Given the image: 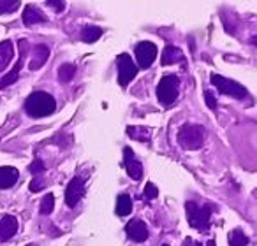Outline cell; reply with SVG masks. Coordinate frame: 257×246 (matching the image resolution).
Wrapping results in <instances>:
<instances>
[{
  "label": "cell",
  "mask_w": 257,
  "mask_h": 246,
  "mask_svg": "<svg viewBox=\"0 0 257 246\" xmlns=\"http://www.w3.org/2000/svg\"><path fill=\"white\" fill-rule=\"evenodd\" d=\"M55 109H57V102L46 92H34L25 100V111L32 118L50 116V114L55 113Z\"/></svg>",
  "instance_id": "6da1fadb"
},
{
  "label": "cell",
  "mask_w": 257,
  "mask_h": 246,
  "mask_svg": "<svg viewBox=\"0 0 257 246\" xmlns=\"http://www.w3.org/2000/svg\"><path fill=\"white\" fill-rule=\"evenodd\" d=\"M185 209L190 227L197 228L201 232H206L210 228V218L211 213H213V206L211 204H199L194 202V200H189L185 204Z\"/></svg>",
  "instance_id": "7a4b0ae2"
},
{
  "label": "cell",
  "mask_w": 257,
  "mask_h": 246,
  "mask_svg": "<svg viewBox=\"0 0 257 246\" xmlns=\"http://www.w3.org/2000/svg\"><path fill=\"white\" fill-rule=\"evenodd\" d=\"M178 143L185 150H199L204 143V129L201 125H192L187 123L180 129Z\"/></svg>",
  "instance_id": "3957f363"
},
{
  "label": "cell",
  "mask_w": 257,
  "mask_h": 246,
  "mask_svg": "<svg viewBox=\"0 0 257 246\" xmlns=\"http://www.w3.org/2000/svg\"><path fill=\"white\" fill-rule=\"evenodd\" d=\"M178 88H180V79L176 76L169 74L159 81L157 85V99L164 106H171L178 97Z\"/></svg>",
  "instance_id": "277c9868"
},
{
  "label": "cell",
  "mask_w": 257,
  "mask_h": 246,
  "mask_svg": "<svg viewBox=\"0 0 257 246\" xmlns=\"http://www.w3.org/2000/svg\"><path fill=\"white\" fill-rule=\"evenodd\" d=\"M211 85L218 90L220 93L224 95H229V97H234V99H245L248 95L245 86H241L239 83L232 81L229 78H224V76H218V74H211Z\"/></svg>",
  "instance_id": "5b68a950"
},
{
  "label": "cell",
  "mask_w": 257,
  "mask_h": 246,
  "mask_svg": "<svg viewBox=\"0 0 257 246\" xmlns=\"http://www.w3.org/2000/svg\"><path fill=\"white\" fill-rule=\"evenodd\" d=\"M116 67H118V83L120 86H127L138 74V65L133 62V58L127 53H121L116 57Z\"/></svg>",
  "instance_id": "8992f818"
},
{
  "label": "cell",
  "mask_w": 257,
  "mask_h": 246,
  "mask_svg": "<svg viewBox=\"0 0 257 246\" xmlns=\"http://www.w3.org/2000/svg\"><path fill=\"white\" fill-rule=\"evenodd\" d=\"M155 57H157V46L150 41H143V43L136 44V58L141 69H148L154 64Z\"/></svg>",
  "instance_id": "52a82bcc"
},
{
  "label": "cell",
  "mask_w": 257,
  "mask_h": 246,
  "mask_svg": "<svg viewBox=\"0 0 257 246\" xmlns=\"http://www.w3.org/2000/svg\"><path fill=\"white\" fill-rule=\"evenodd\" d=\"M85 195V183L81 178H72L65 188V202L69 207H74Z\"/></svg>",
  "instance_id": "ba28073f"
},
{
  "label": "cell",
  "mask_w": 257,
  "mask_h": 246,
  "mask_svg": "<svg viewBox=\"0 0 257 246\" xmlns=\"http://www.w3.org/2000/svg\"><path fill=\"white\" fill-rule=\"evenodd\" d=\"M123 160H125V169H127V174L134 179V181H140L143 178V165L136 158L134 151L131 148H123Z\"/></svg>",
  "instance_id": "9c48e42d"
},
{
  "label": "cell",
  "mask_w": 257,
  "mask_h": 246,
  "mask_svg": "<svg viewBox=\"0 0 257 246\" xmlns=\"http://www.w3.org/2000/svg\"><path fill=\"white\" fill-rule=\"evenodd\" d=\"M125 232H127L128 239H133V241H136V242L147 241L148 235H150L147 223H145L143 220H138V218H134V220L128 221L127 227H125Z\"/></svg>",
  "instance_id": "30bf717a"
},
{
  "label": "cell",
  "mask_w": 257,
  "mask_h": 246,
  "mask_svg": "<svg viewBox=\"0 0 257 246\" xmlns=\"http://www.w3.org/2000/svg\"><path fill=\"white\" fill-rule=\"evenodd\" d=\"M18 232V220L11 214L0 218V241H9Z\"/></svg>",
  "instance_id": "8fae6325"
},
{
  "label": "cell",
  "mask_w": 257,
  "mask_h": 246,
  "mask_svg": "<svg viewBox=\"0 0 257 246\" xmlns=\"http://www.w3.org/2000/svg\"><path fill=\"white\" fill-rule=\"evenodd\" d=\"M25 46H27V43L25 41H22L20 43V60L16 62V65L13 67V71L11 72H8V74L4 76V78L0 79V88H6V86H11L13 83L18 79V76H20V69H22V64H23V57H25Z\"/></svg>",
  "instance_id": "7c38bea8"
},
{
  "label": "cell",
  "mask_w": 257,
  "mask_h": 246,
  "mask_svg": "<svg viewBox=\"0 0 257 246\" xmlns=\"http://www.w3.org/2000/svg\"><path fill=\"white\" fill-rule=\"evenodd\" d=\"M48 57H50V50H48V46H44V44H37L36 48H34L32 51V58H30V71H37V69H41L44 64H46Z\"/></svg>",
  "instance_id": "4fadbf2b"
},
{
  "label": "cell",
  "mask_w": 257,
  "mask_h": 246,
  "mask_svg": "<svg viewBox=\"0 0 257 246\" xmlns=\"http://www.w3.org/2000/svg\"><path fill=\"white\" fill-rule=\"evenodd\" d=\"M48 18L39 8L36 6H27L25 11H23V23L27 27H32V25H37V23H46Z\"/></svg>",
  "instance_id": "5bb4252c"
},
{
  "label": "cell",
  "mask_w": 257,
  "mask_h": 246,
  "mask_svg": "<svg viewBox=\"0 0 257 246\" xmlns=\"http://www.w3.org/2000/svg\"><path fill=\"white\" fill-rule=\"evenodd\" d=\"M20 178V172L16 167H11V165H4L0 167V188H11Z\"/></svg>",
  "instance_id": "9a60e30c"
},
{
  "label": "cell",
  "mask_w": 257,
  "mask_h": 246,
  "mask_svg": "<svg viewBox=\"0 0 257 246\" xmlns=\"http://www.w3.org/2000/svg\"><path fill=\"white\" fill-rule=\"evenodd\" d=\"M183 60V51L176 46H168L164 48V53H162V65H173V64H178V62Z\"/></svg>",
  "instance_id": "2e32d148"
},
{
  "label": "cell",
  "mask_w": 257,
  "mask_h": 246,
  "mask_svg": "<svg viewBox=\"0 0 257 246\" xmlns=\"http://www.w3.org/2000/svg\"><path fill=\"white\" fill-rule=\"evenodd\" d=\"M15 57V46L11 41H2L0 43V72L9 65V62Z\"/></svg>",
  "instance_id": "e0dca14e"
},
{
  "label": "cell",
  "mask_w": 257,
  "mask_h": 246,
  "mask_svg": "<svg viewBox=\"0 0 257 246\" xmlns=\"http://www.w3.org/2000/svg\"><path fill=\"white\" fill-rule=\"evenodd\" d=\"M133 213V199L127 193H121L116 199V214L118 216H128Z\"/></svg>",
  "instance_id": "ac0fdd59"
},
{
  "label": "cell",
  "mask_w": 257,
  "mask_h": 246,
  "mask_svg": "<svg viewBox=\"0 0 257 246\" xmlns=\"http://www.w3.org/2000/svg\"><path fill=\"white\" fill-rule=\"evenodd\" d=\"M127 136L141 141V143H147V141H150V129H147V127H127Z\"/></svg>",
  "instance_id": "d6986e66"
},
{
  "label": "cell",
  "mask_w": 257,
  "mask_h": 246,
  "mask_svg": "<svg viewBox=\"0 0 257 246\" xmlns=\"http://www.w3.org/2000/svg\"><path fill=\"white\" fill-rule=\"evenodd\" d=\"M102 34H104V30L100 29V27H85L81 32V39H83V43L92 44V43H95V41H99Z\"/></svg>",
  "instance_id": "ffe728a7"
},
{
  "label": "cell",
  "mask_w": 257,
  "mask_h": 246,
  "mask_svg": "<svg viewBox=\"0 0 257 246\" xmlns=\"http://www.w3.org/2000/svg\"><path fill=\"white\" fill-rule=\"evenodd\" d=\"M74 74H76L74 64H62L58 67V79H60V83H71Z\"/></svg>",
  "instance_id": "44dd1931"
},
{
  "label": "cell",
  "mask_w": 257,
  "mask_h": 246,
  "mask_svg": "<svg viewBox=\"0 0 257 246\" xmlns=\"http://www.w3.org/2000/svg\"><path fill=\"white\" fill-rule=\"evenodd\" d=\"M229 244L231 246H246L248 244V237L243 234V230L234 228V230L229 232Z\"/></svg>",
  "instance_id": "7402d4cb"
},
{
  "label": "cell",
  "mask_w": 257,
  "mask_h": 246,
  "mask_svg": "<svg viewBox=\"0 0 257 246\" xmlns=\"http://www.w3.org/2000/svg\"><path fill=\"white\" fill-rule=\"evenodd\" d=\"M55 209V197L53 193H46V195L43 197V200H41V214H51Z\"/></svg>",
  "instance_id": "603a6c76"
},
{
  "label": "cell",
  "mask_w": 257,
  "mask_h": 246,
  "mask_svg": "<svg viewBox=\"0 0 257 246\" xmlns=\"http://www.w3.org/2000/svg\"><path fill=\"white\" fill-rule=\"evenodd\" d=\"M20 8L18 0H0V15H11Z\"/></svg>",
  "instance_id": "cb8c5ba5"
},
{
  "label": "cell",
  "mask_w": 257,
  "mask_h": 246,
  "mask_svg": "<svg viewBox=\"0 0 257 246\" xmlns=\"http://www.w3.org/2000/svg\"><path fill=\"white\" fill-rule=\"evenodd\" d=\"M44 178L41 174H37V176H34V179L30 181V190H32L34 193L36 192H41V190H44Z\"/></svg>",
  "instance_id": "d4e9b609"
},
{
  "label": "cell",
  "mask_w": 257,
  "mask_h": 246,
  "mask_svg": "<svg viewBox=\"0 0 257 246\" xmlns=\"http://www.w3.org/2000/svg\"><path fill=\"white\" fill-rule=\"evenodd\" d=\"M29 171L32 172L34 176H37V174H43V172H44V162L41 160V158H36V160H34L32 164H30Z\"/></svg>",
  "instance_id": "484cf974"
},
{
  "label": "cell",
  "mask_w": 257,
  "mask_h": 246,
  "mask_svg": "<svg viewBox=\"0 0 257 246\" xmlns=\"http://www.w3.org/2000/svg\"><path fill=\"white\" fill-rule=\"evenodd\" d=\"M157 186L154 185V183H147V186H145V197H147L148 200L155 199L157 197Z\"/></svg>",
  "instance_id": "4316f807"
},
{
  "label": "cell",
  "mask_w": 257,
  "mask_h": 246,
  "mask_svg": "<svg viewBox=\"0 0 257 246\" xmlns=\"http://www.w3.org/2000/svg\"><path fill=\"white\" fill-rule=\"evenodd\" d=\"M46 6H51V8L55 9V11H58V13H62L65 9V2H57V0H46Z\"/></svg>",
  "instance_id": "83f0119b"
},
{
  "label": "cell",
  "mask_w": 257,
  "mask_h": 246,
  "mask_svg": "<svg viewBox=\"0 0 257 246\" xmlns=\"http://www.w3.org/2000/svg\"><path fill=\"white\" fill-rule=\"evenodd\" d=\"M204 99H206L208 107H211V109H217V100H215L213 93H211V92H206V93H204Z\"/></svg>",
  "instance_id": "f1b7e54d"
},
{
  "label": "cell",
  "mask_w": 257,
  "mask_h": 246,
  "mask_svg": "<svg viewBox=\"0 0 257 246\" xmlns=\"http://www.w3.org/2000/svg\"><path fill=\"white\" fill-rule=\"evenodd\" d=\"M252 44H253V46H257V34L252 37Z\"/></svg>",
  "instance_id": "f546056e"
},
{
  "label": "cell",
  "mask_w": 257,
  "mask_h": 246,
  "mask_svg": "<svg viewBox=\"0 0 257 246\" xmlns=\"http://www.w3.org/2000/svg\"><path fill=\"white\" fill-rule=\"evenodd\" d=\"M208 246H215V242H208Z\"/></svg>",
  "instance_id": "4dcf8cb0"
},
{
  "label": "cell",
  "mask_w": 257,
  "mask_h": 246,
  "mask_svg": "<svg viewBox=\"0 0 257 246\" xmlns=\"http://www.w3.org/2000/svg\"><path fill=\"white\" fill-rule=\"evenodd\" d=\"M27 246H37V244H27Z\"/></svg>",
  "instance_id": "1f68e13d"
},
{
  "label": "cell",
  "mask_w": 257,
  "mask_h": 246,
  "mask_svg": "<svg viewBox=\"0 0 257 246\" xmlns=\"http://www.w3.org/2000/svg\"><path fill=\"white\" fill-rule=\"evenodd\" d=\"M162 246H169V244H162Z\"/></svg>",
  "instance_id": "d6a6232c"
}]
</instances>
